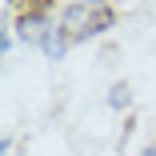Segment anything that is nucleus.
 <instances>
[{
	"mask_svg": "<svg viewBox=\"0 0 156 156\" xmlns=\"http://www.w3.org/2000/svg\"><path fill=\"white\" fill-rule=\"evenodd\" d=\"M108 24H112V8L104 0H72L64 8V16H60V36L68 44H76V40H88V36L104 32Z\"/></svg>",
	"mask_w": 156,
	"mask_h": 156,
	"instance_id": "nucleus-1",
	"label": "nucleus"
},
{
	"mask_svg": "<svg viewBox=\"0 0 156 156\" xmlns=\"http://www.w3.org/2000/svg\"><path fill=\"white\" fill-rule=\"evenodd\" d=\"M16 28H20V36L32 40V44H52V40H48V24H44V16H40V20H36V16H24Z\"/></svg>",
	"mask_w": 156,
	"mask_h": 156,
	"instance_id": "nucleus-2",
	"label": "nucleus"
},
{
	"mask_svg": "<svg viewBox=\"0 0 156 156\" xmlns=\"http://www.w3.org/2000/svg\"><path fill=\"white\" fill-rule=\"evenodd\" d=\"M112 104H116V108L128 104V88H124V84H116V88H112Z\"/></svg>",
	"mask_w": 156,
	"mask_h": 156,
	"instance_id": "nucleus-3",
	"label": "nucleus"
},
{
	"mask_svg": "<svg viewBox=\"0 0 156 156\" xmlns=\"http://www.w3.org/2000/svg\"><path fill=\"white\" fill-rule=\"evenodd\" d=\"M144 156H156V148H148V152H144Z\"/></svg>",
	"mask_w": 156,
	"mask_h": 156,
	"instance_id": "nucleus-4",
	"label": "nucleus"
}]
</instances>
